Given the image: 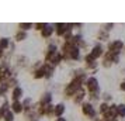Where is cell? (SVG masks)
<instances>
[{"instance_id":"cell-19","label":"cell","mask_w":125,"mask_h":121,"mask_svg":"<svg viewBox=\"0 0 125 121\" xmlns=\"http://www.w3.org/2000/svg\"><path fill=\"white\" fill-rule=\"evenodd\" d=\"M117 113H118V118H125V104L119 103L117 106Z\"/></svg>"},{"instance_id":"cell-10","label":"cell","mask_w":125,"mask_h":121,"mask_svg":"<svg viewBox=\"0 0 125 121\" xmlns=\"http://www.w3.org/2000/svg\"><path fill=\"white\" fill-rule=\"evenodd\" d=\"M10 110H11V111L14 113V114H21V113H24V106H23V101H11Z\"/></svg>"},{"instance_id":"cell-3","label":"cell","mask_w":125,"mask_h":121,"mask_svg":"<svg viewBox=\"0 0 125 121\" xmlns=\"http://www.w3.org/2000/svg\"><path fill=\"white\" fill-rule=\"evenodd\" d=\"M124 48H125V44H124V41H121V40L110 41L107 44V51L114 52V54H119V55H121V52L124 51Z\"/></svg>"},{"instance_id":"cell-4","label":"cell","mask_w":125,"mask_h":121,"mask_svg":"<svg viewBox=\"0 0 125 121\" xmlns=\"http://www.w3.org/2000/svg\"><path fill=\"white\" fill-rule=\"evenodd\" d=\"M69 24H66V23H56L55 24V33H56V35L58 37H65L66 35V33L69 31Z\"/></svg>"},{"instance_id":"cell-26","label":"cell","mask_w":125,"mask_h":121,"mask_svg":"<svg viewBox=\"0 0 125 121\" xmlns=\"http://www.w3.org/2000/svg\"><path fill=\"white\" fill-rule=\"evenodd\" d=\"M103 27H104V30H105V31H108V33H110V31L114 28V24L113 23H111V24H104Z\"/></svg>"},{"instance_id":"cell-13","label":"cell","mask_w":125,"mask_h":121,"mask_svg":"<svg viewBox=\"0 0 125 121\" xmlns=\"http://www.w3.org/2000/svg\"><path fill=\"white\" fill-rule=\"evenodd\" d=\"M53 31H55V28H53V25H51V24H48L45 28L41 31V35H42V38H49L52 34H53Z\"/></svg>"},{"instance_id":"cell-20","label":"cell","mask_w":125,"mask_h":121,"mask_svg":"<svg viewBox=\"0 0 125 121\" xmlns=\"http://www.w3.org/2000/svg\"><path fill=\"white\" fill-rule=\"evenodd\" d=\"M45 117H53L55 118V106L53 104L46 106V115Z\"/></svg>"},{"instance_id":"cell-5","label":"cell","mask_w":125,"mask_h":121,"mask_svg":"<svg viewBox=\"0 0 125 121\" xmlns=\"http://www.w3.org/2000/svg\"><path fill=\"white\" fill-rule=\"evenodd\" d=\"M89 54H90L91 56H93V58L97 61V59H100L101 56H104V54H105V52H104V48H103V45L97 44V45H94L93 48H91V51L89 52Z\"/></svg>"},{"instance_id":"cell-22","label":"cell","mask_w":125,"mask_h":121,"mask_svg":"<svg viewBox=\"0 0 125 121\" xmlns=\"http://www.w3.org/2000/svg\"><path fill=\"white\" fill-rule=\"evenodd\" d=\"M32 77L34 79H45V75H44V72H42V69H38V70H34L32 73Z\"/></svg>"},{"instance_id":"cell-27","label":"cell","mask_w":125,"mask_h":121,"mask_svg":"<svg viewBox=\"0 0 125 121\" xmlns=\"http://www.w3.org/2000/svg\"><path fill=\"white\" fill-rule=\"evenodd\" d=\"M119 90H122V92H125V80H122L121 83H119Z\"/></svg>"},{"instance_id":"cell-15","label":"cell","mask_w":125,"mask_h":121,"mask_svg":"<svg viewBox=\"0 0 125 121\" xmlns=\"http://www.w3.org/2000/svg\"><path fill=\"white\" fill-rule=\"evenodd\" d=\"M11 46V41H10V38H7V37H1L0 38V48L1 49H9Z\"/></svg>"},{"instance_id":"cell-18","label":"cell","mask_w":125,"mask_h":121,"mask_svg":"<svg viewBox=\"0 0 125 121\" xmlns=\"http://www.w3.org/2000/svg\"><path fill=\"white\" fill-rule=\"evenodd\" d=\"M27 38V33L25 31H23V30H18L17 33L14 34V40L17 41V42H20V41H24Z\"/></svg>"},{"instance_id":"cell-25","label":"cell","mask_w":125,"mask_h":121,"mask_svg":"<svg viewBox=\"0 0 125 121\" xmlns=\"http://www.w3.org/2000/svg\"><path fill=\"white\" fill-rule=\"evenodd\" d=\"M46 25H48V24H45V23H35L34 24V28L37 30V31H40V33H41V31L46 27Z\"/></svg>"},{"instance_id":"cell-1","label":"cell","mask_w":125,"mask_h":121,"mask_svg":"<svg viewBox=\"0 0 125 121\" xmlns=\"http://www.w3.org/2000/svg\"><path fill=\"white\" fill-rule=\"evenodd\" d=\"M82 114L87 117V118H94L96 120L97 117V110L94 107V104L90 103V101H84L82 104Z\"/></svg>"},{"instance_id":"cell-9","label":"cell","mask_w":125,"mask_h":121,"mask_svg":"<svg viewBox=\"0 0 125 121\" xmlns=\"http://www.w3.org/2000/svg\"><path fill=\"white\" fill-rule=\"evenodd\" d=\"M119 58H121V55H119V54H114V52L105 51L104 56H103V59H107L108 62H111V64H118V62H119Z\"/></svg>"},{"instance_id":"cell-17","label":"cell","mask_w":125,"mask_h":121,"mask_svg":"<svg viewBox=\"0 0 125 121\" xmlns=\"http://www.w3.org/2000/svg\"><path fill=\"white\" fill-rule=\"evenodd\" d=\"M97 37H98V40H100V41H108V38H110V33H108V31H105L104 28H100L98 34H97Z\"/></svg>"},{"instance_id":"cell-7","label":"cell","mask_w":125,"mask_h":121,"mask_svg":"<svg viewBox=\"0 0 125 121\" xmlns=\"http://www.w3.org/2000/svg\"><path fill=\"white\" fill-rule=\"evenodd\" d=\"M23 96H24V90L21 86L14 87L11 90V101H21Z\"/></svg>"},{"instance_id":"cell-23","label":"cell","mask_w":125,"mask_h":121,"mask_svg":"<svg viewBox=\"0 0 125 121\" xmlns=\"http://www.w3.org/2000/svg\"><path fill=\"white\" fill-rule=\"evenodd\" d=\"M3 120L4 121H14V113L9 109L6 113H4V118H3Z\"/></svg>"},{"instance_id":"cell-30","label":"cell","mask_w":125,"mask_h":121,"mask_svg":"<svg viewBox=\"0 0 125 121\" xmlns=\"http://www.w3.org/2000/svg\"><path fill=\"white\" fill-rule=\"evenodd\" d=\"M35 121H40V120H35Z\"/></svg>"},{"instance_id":"cell-21","label":"cell","mask_w":125,"mask_h":121,"mask_svg":"<svg viewBox=\"0 0 125 121\" xmlns=\"http://www.w3.org/2000/svg\"><path fill=\"white\" fill-rule=\"evenodd\" d=\"M32 27H34V24H32V23H21L20 25H18V30H23V31L27 33V31L31 30Z\"/></svg>"},{"instance_id":"cell-8","label":"cell","mask_w":125,"mask_h":121,"mask_svg":"<svg viewBox=\"0 0 125 121\" xmlns=\"http://www.w3.org/2000/svg\"><path fill=\"white\" fill-rule=\"evenodd\" d=\"M41 69H42L44 75H45V79H51L53 76V73H55V66H52L51 64H46V62H44Z\"/></svg>"},{"instance_id":"cell-11","label":"cell","mask_w":125,"mask_h":121,"mask_svg":"<svg viewBox=\"0 0 125 121\" xmlns=\"http://www.w3.org/2000/svg\"><path fill=\"white\" fill-rule=\"evenodd\" d=\"M40 103L42 104V106H49V104L52 103V93L51 92L42 93V96H41V99H40Z\"/></svg>"},{"instance_id":"cell-28","label":"cell","mask_w":125,"mask_h":121,"mask_svg":"<svg viewBox=\"0 0 125 121\" xmlns=\"http://www.w3.org/2000/svg\"><path fill=\"white\" fill-rule=\"evenodd\" d=\"M4 55H6V51L0 48V59H3V58H4Z\"/></svg>"},{"instance_id":"cell-14","label":"cell","mask_w":125,"mask_h":121,"mask_svg":"<svg viewBox=\"0 0 125 121\" xmlns=\"http://www.w3.org/2000/svg\"><path fill=\"white\" fill-rule=\"evenodd\" d=\"M82 55H80V48H73L72 51H70V55H69V61H79Z\"/></svg>"},{"instance_id":"cell-2","label":"cell","mask_w":125,"mask_h":121,"mask_svg":"<svg viewBox=\"0 0 125 121\" xmlns=\"http://www.w3.org/2000/svg\"><path fill=\"white\" fill-rule=\"evenodd\" d=\"M84 87H86V90L89 92V94L90 93H98V90H100L98 79H97L96 76H89L84 83Z\"/></svg>"},{"instance_id":"cell-16","label":"cell","mask_w":125,"mask_h":121,"mask_svg":"<svg viewBox=\"0 0 125 121\" xmlns=\"http://www.w3.org/2000/svg\"><path fill=\"white\" fill-rule=\"evenodd\" d=\"M21 101H23V106H24V111H28V110H31L34 107V103H32V99L31 97H25Z\"/></svg>"},{"instance_id":"cell-24","label":"cell","mask_w":125,"mask_h":121,"mask_svg":"<svg viewBox=\"0 0 125 121\" xmlns=\"http://www.w3.org/2000/svg\"><path fill=\"white\" fill-rule=\"evenodd\" d=\"M9 92V86L6 83H1L0 85V97H6V93Z\"/></svg>"},{"instance_id":"cell-12","label":"cell","mask_w":125,"mask_h":121,"mask_svg":"<svg viewBox=\"0 0 125 121\" xmlns=\"http://www.w3.org/2000/svg\"><path fill=\"white\" fill-rule=\"evenodd\" d=\"M66 111V106L63 103H58L55 104V118L56 117H63V113Z\"/></svg>"},{"instance_id":"cell-29","label":"cell","mask_w":125,"mask_h":121,"mask_svg":"<svg viewBox=\"0 0 125 121\" xmlns=\"http://www.w3.org/2000/svg\"><path fill=\"white\" fill-rule=\"evenodd\" d=\"M53 121H66V118H65V117H56Z\"/></svg>"},{"instance_id":"cell-6","label":"cell","mask_w":125,"mask_h":121,"mask_svg":"<svg viewBox=\"0 0 125 121\" xmlns=\"http://www.w3.org/2000/svg\"><path fill=\"white\" fill-rule=\"evenodd\" d=\"M86 94H87V90H86V87H82L79 92H77V93H76V94L73 96L72 101H73L74 104H83V103H84L83 100L86 99Z\"/></svg>"}]
</instances>
